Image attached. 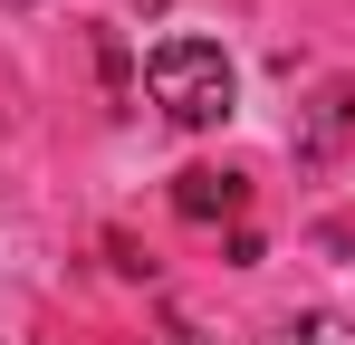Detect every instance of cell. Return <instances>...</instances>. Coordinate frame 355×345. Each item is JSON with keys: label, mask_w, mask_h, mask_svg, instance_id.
I'll return each instance as SVG.
<instances>
[{"label": "cell", "mask_w": 355, "mask_h": 345, "mask_svg": "<svg viewBox=\"0 0 355 345\" xmlns=\"http://www.w3.org/2000/svg\"><path fill=\"white\" fill-rule=\"evenodd\" d=\"M144 87H154V106L173 125H221L240 106V67L221 57V39H164L144 57Z\"/></svg>", "instance_id": "1"}, {"label": "cell", "mask_w": 355, "mask_h": 345, "mask_svg": "<svg viewBox=\"0 0 355 345\" xmlns=\"http://www.w3.org/2000/svg\"><path fill=\"white\" fill-rule=\"evenodd\" d=\"M279 345H355V317H336V307H307V317H288V326H279Z\"/></svg>", "instance_id": "4"}, {"label": "cell", "mask_w": 355, "mask_h": 345, "mask_svg": "<svg viewBox=\"0 0 355 345\" xmlns=\"http://www.w3.org/2000/svg\"><path fill=\"white\" fill-rule=\"evenodd\" d=\"M173 211H182V221H240V211H250V182L192 163V172H173Z\"/></svg>", "instance_id": "2"}, {"label": "cell", "mask_w": 355, "mask_h": 345, "mask_svg": "<svg viewBox=\"0 0 355 345\" xmlns=\"http://www.w3.org/2000/svg\"><path fill=\"white\" fill-rule=\"evenodd\" d=\"M0 10H39V0H0Z\"/></svg>", "instance_id": "5"}, {"label": "cell", "mask_w": 355, "mask_h": 345, "mask_svg": "<svg viewBox=\"0 0 355 345\" xmlns=\"http://www.w3.org/2000/svg\"><path fill=\"white\" fill-rule=\"evenodd\" d=\"M346 134H355V77H336V87L307 106V125H297V163H336Z\"/></svg>", "instance_id": "3"}]
</instances>
